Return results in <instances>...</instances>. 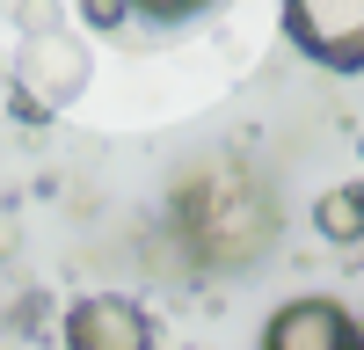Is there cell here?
Listing matches in <instances>:
<instances>
[{
  "instance_id": "1",
  "label": "cell",
  "mask_w": 364,
  "mask_h": 350,
  "mask_svg": "<svg viewBox=\"0 0 364 350\" xmlns=\"http://www.w3.org/2000/svg\"><path fill=\"white\" fill-rule=\"evenodd\" d=\"M175 226L182 248L204 270H248L277 248V197L248 168H204L175 190Z\"/></svg>"
},
{
  "instance_id": "2",
  "label": "cell",
  "mask_w": 364,
  "mask_h": 350,
  "mask_svg": "<svg viewBox=\"0 0 364 350\" xmlns=\"http://www.w3.org/2000/svg\"><path fill=\"white\" fill-rule=\"evenodd\" d=\"M284 37L321 73H364V0H284Z\"/></svg>"
},
{
  "instance_id": "3",
  "label": "cell",
  "mask_w": 364,
  "mask_h": 350,
  "mask_svg": "<svg viewBox=\"0 0 364 350\" xmlns=\"http://www.w3.org/2000/svg\"><path fill=\"white\" fill-rule=\"evenodd\" d=\"M58 343H66V350H161L154 314H146L139 299H117V292H87V299H73Z\"/></svg>"
},
{
  "instance_id": "4",
  "label": "cell",
  "mask_w": 364,
  "mask_h": 350,
  "mask_svg": "<svg viewBox=\"0 0 364 350\" xmlns=\"http://www.w3.org/2000/svg\"><path fill=\"white\" fill-rule=\"evenodd\" d=\"M255 350H364V321L336 299H284L262 321Z\"/></svg>"
},
{
  "instance_id": "5",
  "label": "cell",
  "mask_w": 364,
  "mask_h": 350,
  "mask_svg": "<svg viewBox=\"0 0 364 350\" xmlns=\"http://www.w3.org/2000/svg\"><path fill=\"white\" fill-rule=\"evenodd\" d=\"M87 88V51L73 37H37L22 51V95H37V110H66Z\"/></svg>"
},
{
  "instance_id": "6",
  "label": "cell",
  "mask_w": 364,
  "mask_h": 350,
  "mask_svg": "<svg viewBox=\"0 0 364 350\" xmlns=\"http://www.w3.org/2000/svg\"><path fill=\"white\" fill-rule=\"evenodd\" d=\"M314 226H321V241H336V248L364 241V183H336L314 204Z\"/></svg>"
},
{
  "instance_id": "7",
  "label": "cell",
  "mask_w": 364,
  "mask_h": 350,
  "mask_svg": "<svg viewBox=\"0 0 364 350\" xmlns=\"http://www.w3.org/2000/svg\"><path fill=\"white\" fill-rule=\"evenodd\" d=\"M211 8H219V0H132V15H146V22H197Z\"/></svg>"
},
{
  "instance_id": "8",
  "label": "cell",
  "mask_w": 364,
  "mask_h": 350,
  "mask_svg": "<svg viewBox=\"0 0 364 350\" xmlns=\"http://www.w3.org/2000/svg\"><path fill=\"white\" fill-rule=\"evenodd\" d=\"M80 15L95 22V29H117V22L132 15V0H80Z\"/></svg>"
}]
</instances>
